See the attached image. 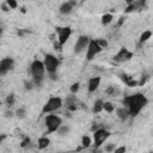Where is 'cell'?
I'll list each match as a JSON object with an SVG mask.
<instances>
[{"label": "cell", "mask_w": 153, "mask_h": 153, "mask_svg": "<svg viewBox=\"0 0 153 153\" xmlns=\"http://www.w3.org/2000/svg\"><path fill=\"white\" fill-rule=\"evenodd\" d=\"M14 115H16L19 120H23V118H25V116H26V109H25L24 106H19V108L16 110Z\"/></svg>", "instance_id": "cell-24"}, {"label": "cell", "mask_w": 153, "mask_h": 153, "mask_svg": "<svg viewBox=\"0 0 153 153\" xmlns=\"http://www.w3.org/2000/svg\"><path fill=\"white\" fill-rule=\"evenodd\" d=\"M14 67V60L10 56L4 57L0 60V75L7 74L10 71H12Z\"/></svg>", "instance_id": "cell-11"}, {"label": "cell", "mask_w": 153, "mask_h": 153, "mask_svg": "<svg viewBox=\"0 0 153 153\" xmlns=\"http://www.w3.org/2000/svg\"><path fill=\"white\" fill-rule=\"evenodd\" d=\"M103 110H104L105 112H108V114H111V112H114V110H115V105H114L111 102L106 100V102L103 103Z\"/></svg>", "instance_id": "cell-23"}, {"label": "cell", "mask_w": 153, "mask_h": 153, "mask_svg": "<svg viewBox=\"0 0 153 153\" xmlns=\"http://www.w3.org/2000/svg\"><path fill=\"white\" fill-rule=\"evenodd\" d=\"M62 105H63L62 98H60V97H50V98L45 102V104L43 105L41 114H42V115L51 114V112H54V111L61 109Z\"/></svg>", "instance_id": "cell-5"}, {"label": "cell", "mask_w": 153, "mask_h": 153, "mask_svg": "<svg viewBox=\"0 0 153 153\" xmlns=\"http://www.w3.org/2000/svg\"><path fill=\"white\" fill-rule=\"evenodd\" d=\"M45 72L49 74L51 80H57V68L60 66V60L53 54H45L43 60Z\"/></svg>", "instance_id": "cell-3"}, {"label": "cell", "mask_w": 153, "mask_h": 153, "mask_svg": "<svg viewBox=\"0 0 153 153\" xmlns=\"http://www.w3.org/2000/svg\"><path fill=\"white\" fill-rule=\"evenodd\" d=\"M49 143H50L49 137H47V136H41V137L38 139V141H37L38 149H44V148H47V147L49 146Z\"/></svg>", "instance_id": "cell-17"}, {"label": "cell", "mask_w": 153, "mask_h": 153, "mask_svg": "<svg viewBox=\"0 0 153 153\" xmlns=\"http://www.w3.org/2000/svg\"><path fill=\"white\" fill-rule=\"evenodd\" d=\"M124 22H126V17H124V16H122V17L120 18V20L117 22V24H116V26H117V27H120V26H122V25L124 24Z\"/></svg>", "instance_id": "cell-37"}, {"label": "cell", "mask_w": 153, "mask_h": 153, "mask_svg": "<svg viewBox=\"0 0 153 153\" xmlns=\"http://www.w3.org/2000/svg\"><path fill=\"white\" fill-rule=\"evenodd\" d=\"M0 7H1V11H2V12H8V11L11 10V8L7 6V4H6V2H4V4H2Z\"/></svg>", "instance_id": "cell-38"}, {"label": "cell", "mask_w": 153, "mask_h": 153, "mask_svg": "<svg viewBox=\"0 0 153 153\" xmlns=\"http://www.w3.org/2000/svg\"><path fill=\"white\" fill-rule=\"evenodd\" d=\"M151 37H152V31H151V30H145V31L140 35L139 44H143V43H145V42H147Z\"/></svg>", "instance_id": "cell-19"}, {"label": "cell", "mask_w": 153, "mask_h": 153, "mask_svg": "<svg viewBox=\"0 0 153 153\" xmlns=\"http://www.w3.org/2000/svg\"><path fill=\"white\" fill-rule=\"evenodd\" d=\"M2 32H4V29H2V26H0V37H1V35H2Z\"/></svg>", "instance_id": "cell-43"}, {"label": "cell", "mask_w": 153, "mask_h": 153, "mask_svg": "<svg viewBox=\"0 0 153 153\" xmlns=\"http://www.w3.org/2000/svg\"><path fill=\"white\" fill-rule=\"evenodd\" d=\"M97 42H98V44H99L103 49L108 48V45H109V43H108V41H106L105 38H97Z\"/></svg>", "instance_id": "cell-29"}, {"label": "cell", "mask_w": 153, "mask_h": 153, "mask_svg": "<svg viewBox=\"0 0 153 153\" xmlns=\"http://www.w3.org/2000/svg\"><path fill=\"white\" fill-rule=\"evenodd\" d=\"M5 2L7 4V6H8L11 10H16V8L18 7V2H17V0H6Z\"/></svg>", "instance_id": "cell-28"}, {"label": "cell", "mask_w": 153, "mask_h": 153, "mask_svg": "<svg viewBox=\"0 0 153 153\" xmlns=\"http://www.w3.org/2000/svg\"><path fill=\"white\" fill-rule=\"evenodd\" d=\"M114 149H115V143H108L104 148L105 152H114Z\"/></svg>", "instance_id": "cell-33"}, {"label": "cell", "mask_w": 153, "mask_h": 153, "mask_svg": "<svg viewBox=\"0 0 153 153\" xmlns=\"http://www.w3.org/2000/svg\"><path fill=\"white\" fill-rule=\"evenodd\" d=\"M79 90H80V82H79V81L73 82V84L71 85V87H69V91H71V93H73V94H75Z\"/></svg>", "instance_id": "cell-27"}, {"label": "cell", "mask_w": 153, "mask_h": 153, "mask_svg": "<svg viewBox=\"0 0 153 153\" xmlns=\"http://www.w3.org/2000/svg\"><path fill=\"white\" fill-rule=\"evenodd\" d=\"M112 19H114L112 13H104L102 16V18H100V23H102V25L106 26V25H109L112 22Z\"/></svg>", "instance_id": "cell-20"}, {"label": "cell", "mask_w": 153, "mask_h": 153, "mask_svg": "<svg viewBox=\"0 0 153 153\" xmlns=\"http://www.w3.org/2000/svg\"><path fill=\"white\" fill-rule=\"evenodd\" d=\"M68 131H69V127L66 126V124H61V126L57 128V130H56V133H57L59 135H66Z\"/></svg>", "instance_id": "cell-26"}, {"label": "cell", "mask_w": 153, "mask_h": 153, "mask_svg": "<svg viewBox=\"0 0 153 153\" xmlns=\"http://www.w3.org/2000/svg\"><path fill=\"white\" fill-rule=\"evenodd\" d=\"M116 115H117V117L121 120V121H127L129 117H130V115H129V110H128V108L127 106H121V108H117L116 109Z\"/></svg>", "instance_id": "cell-15"}, {"label": "cell", "mask_w": 153, "mask_h": 153, "mask_svg": "<svg viewBox=\"0 0 153 153\" xmlns=\"http://www.w3.org/2000/svg\"><path fill=\"white\" fill-rule=\"evenodd\" d=\"M126 151H127L126 146H121V147H118V148L115 147V149H114L115 153H123V152H126Z\"/></svg>", "instance_id": "cell-35"}, {"label": "cell", "mask_w": 153, "mask_h": 153, "mask_svg": "<svg viewBox=\"0 0 153 153\" xmlns=\"http://www.w3.org/2000/svg\"><path fill=\"white\" fill-rule=\"evenodd\" d=\"M103 50V48L98 44L97 39H91L88 42V45L86 48V60L87 61H92L98 54H100Z\"/></svg>", "instance_id": "cell-8"}, {"label": "cell", "mask_w": 153, "mask_h": 153, "mask_svg": "<svg viewBox=\"0 0 153 153\" xmlns=\"http://www.w3.org/2000/svg\"><path fill=\"white\" fill-rule=\"evenodd\" d=\"M133 51H130L129 49L127 48H121L114 56H112V61L116 62V63H122V62H127L129 61L131 57H133Z\"/></svg>", "instance_id": "cell-9"}, {"label": "cell", "mask_w": 153, "mask_h": 153, "mask_svg": "<svg viewBox=\"0 0 153 153\" xmlns=\"http://www.w3.org/2000/svg\"><path fill=\"white\" fill-rule=\"evenodd\" d=\"M105 93L110 97H117L120 93H121V90L115 87V86H109L106 90H105Z\"/></svg>", "instance_id": "cell-21"}, {"label": "cell", "mask_w": 153, "mask_h": 153, "mask_svg": "<svg viewBox=\"0 0 153 153\" xmlns=\"http://www.w3.org/2000/svg\"><path fill=\"white\" fill-rule=\"evenodd\" d=\"M13 115H14V114H13L12 110H10V108L5 111V117H6V118H11V117H13Z\"/></svg>", "instance_id": "cell-36"}, {"label": "cell", "mask_w": 153, "mask_h": 153, "mask_svg": "<svg viewBox=\"0 0 153 153\" xmlns=\"http://www.w3.org/2000/svg\"><path fill=\"white\" fill-rule=\"evenodd\" d=\"M122 103L124 106L128 108L130 117H136L141 110L148 104V99L143 93H134L130 96H124L122 99Z\"/></svg>", "instance_id": "cell-1"}, {"label": "cell", "mask_w": 153, "mask_h": 153, "mask_svg": "<svg viewBox=\"0 0 153 153\" xmlns=\"http://www.w3.org/2000/svg\"><path fill=\"white\" fill-rule=\"evenodd\" d=\"M103 103H104V100L97 99V100L93 103L92 112H93V114H99V112H102V111H103Z\"/></svg>", "instance_id": "cell-18"}, {"label": "cell", "mask_w": 153, "mask_h": 153, "mask_svg": "<svg viewBox=\"0 0 153 153\" xmlns=\"http://www.w3.org/2000/svg\"><path fill=\"white\" fill-rule=\"evenodd\" d=\"M111 135V133L109 131V130H106V129H104V128H98V129H96L94 131H93V147L96 148V149H98L104 142H105V140L109 137Z\"/></svg>", "instance_id": "cell-6"}, {"label": "cell", "mask_w": 153, "mask_h": 153, "mask_svg": "<svg viewBox=\"0 0 153 153\" xmlns=\"http://www.w3.org/2000/svg\"><path fill=\"white\" fill-rule=\"evenodd\" d=\"M6 105H7V108H11V106H13V104L16 103V96L13 94V93H10L7 97H6Z\"/></svg>", "instance_id": "cell-25"}, {"label": "cell", "mask_w": 153, "mask_h": 153, "mask_svg": "<svg viewBox=\"0 0 153 153\" xmlns=\"http://www.w3.org/2000/svg\"><path fill=\"white\" fill-rule=\"evenodd\" d=\"M118 75H120V78H121V80H122L127 86H129V87H135V86H137V81L134 80L131 76L127 75L126 73H120Z\"/></svg>", "instance_id": "cell-16"}, {"label": "cell", "mask_w": 153, "mask_h": 153, "mask_svg": "<svg viewBox=\"0 0 153 153\" xmlns=\"http://www.w3.org/2000/svg\"><path fill=\"white\" fill-rule=\"evenodd\" d=\"M0 105H1V100H0Z\"/></svg>", "instance_id": "cell-44"}, {"label": "cell", "mask_w": 153, "mask_h": 153, "mask_svg": "<svg viewBox=\"0 0 153 153\" xmlns=\"http://www.w3.org/2000/svg\"><path fill=\"white\" fill-rule=\"evenodd\" d=\"M33 82L32 81H27V80H25L24 81V87H25V90H27V91H31L32 88H33Z\"/></svg>", "instance_id": "cell-30"}, {"label": "cell", "mask_w": 153, "mask_h": 153, "mask_svg": "<svg viewBox=\"0 0 153 153\" xmlns=\"http://www.w3.org/2000/svg\"><path fill=\"white\" fill-rule=\"evenodd\" d=\"M6 137H7V136H6V134H1V135H0V143H1Z\"/></svg>", "instance_id": "cell-40"}, {"label": "cell", "mask_w": 153, "mask_h": 153, "mask_svg": "<svg viewBox=\"0 0 153 153\" xmlns=\"http://www.w3.org/2000/svg\"><path fill=\"white\" fill-rule=\"evenodd\" d=\"M30 142H31V140H30V137L29 136H25L24 139H23V141L20 142V146L24 148V147H27L29 145H30Z\"/></svg>", "instance_id": "cell-31"}, {"label": "cell", "mask_w": 153, "mask_h": 153, "mask_svg": "<svg viewBox=\"0 0 153 153\" xmlns=\"http://www.w3.org/2000/svg\"><path fill=\"white\" fill-rule=\"evenodd\" d=\"M72 27L71 26H56L55 27V33H56V38L59 41V43L63 47L67 41L69 39L71 35H72Z\"/></svg>", "instance_id": "cell-7"}, {"label": "cell", "mask_w": 153, "mask_h": 153, "mask_svg": "<svg viewBox=\"0 0 153 153\" xmlns=\"http://www.w3.org/2000/svg\"><path fill=\"white\" fill-rule=\"evenodd\" d=\"M29 71H30V74L32 76L33 85L37 86V87H41L42 82H43V79H44V74H45V67H44L43 61H41L38 59H35L30 63Z\"/></svg>", "instance_id": "cell-2"}, {"label": "cell", "mask_w": 153, "mask_h": 153, "mask_svg": "<svg viewBox=\"0 0 153 153\" xmlns=\"http://www.w3.org/2000/svg\"><path fill=\"white\" fill-rule=\"evenodd\" d=\"M53 45H54V49H55L56 51H61V50H62V45L59 43L57 38H56L55 41H53Z\"/></svg>", "instance_id": "cell-32"}, {"label": "cell", "mask_w": 153, "mask_h": 153, "mask_svg": "<svg viewBox=\"0 0 153 153\" xmlns=\"http://www.w3.org/2000/svg\"><path fill=\"white\" fill-rule=\"evenodd\" d=\"M96 129H98V124H97V123H93V124H92V127H91V131L93 133Z\"/></svg>", "instance_id": "cell-39"}, {"label": "cell", "mask_w": 153, "mask_h": 153, "mask_svg": "<svg viewBox=\"0 0 153 153\" xmlns=\"http://www.w3.org/2000/svg\"><path fill=\"white\" fill-rule=\"evenodd\" d=\"M88 42H90V37L86 36V35H80L74 44V53L75 54H80L82 53L84 50H86L87 45H88Z\"/></svg>", "instance_id": "cell-10"}, {"label": "cell", "mask_w": 153, "mask_h": 153, "mask_svg": "<svg viewBox=\"0 0 153 153\" xmlns=\"http://www.w3.org/2000/svg\"><path fill=\"white\" fill-rule=\"evenodd\" d=\"M62 124V118L57 115H53V114H47L44 116V126L47 128L45 134H51V133H56L57 128Z\"/></svg>", "instance_id": "cell-4"}, {"label": "cell", "mask_w": 153, "mask_h": 153, "mask_svg": "<svg viewBox=\"0 0 153 153\" xmlns=\"http://www.w3.org/2000/svg\"><path fill=\"white\" fill-rule=\"evenodd\" d=\"M147 79H148V76H147V75H142L141 80H140V81H137V86H143V85L146 84Z\"/></svg>", "instance_id": "cell-34"}, {"label": "cell", "mask_w": 153, "mask_h": 153, "mask_svg": "<svg viewBox=\"0 0 153 153\" xmlns=\"http://www.w3.org/2000/svg\"><path fill=\"white\" fill-rule=\"evenodd\" d=\"M92 146V140L88 135H82L81 137V147L82 148H88Z\"/></svg>", "instance_id": "cell-22"}, {"label": "cell", "mask_w": 153, "mask_h": 153, "mask_svg": "<svg viewBox=\"0 0 153 153\" xmlns=\"http://www.w3.org/2000/svg\"><path fill=\"white\" fill-rule=\"evenodd\" d=\"M134 1H135V0H126V2H127L128 5H129V4H131V2H134Z\"/></svg>", "instance_id": "cell-42"}, {"label": "cell", "mask_w": 153, "mask_h": 153, "mask_svg": "<svg viewBox=\"0 0 153 153\" xmlns=\"http://www.w3.org/2000/svg\"><path fill=\"white\" fill-rule=\"evenodd\" d=\"M100 81H102V78L99 75H96V76H91L87 81V91L88 93H92V92H96V90L99 87L100 85Z\"/></svg>", "instance_id": "cell-14"}, {"label": "cell", "mask_w": 153, "mask_h": 153, "mask_svg": "<svg viewBox=\"0 0 153 153\" xmlns=\"http://www.w3.org/2000/svg\"><path fill=\"white\" fill-rule=\"evenodd\" d=\"M62 106H66L67 110H69L71 112H72V111H75V110L78 109V99H76V97H75L73 93H71V94L67 96V98L65 99V103H63Z\"/></svg>", "instance_id": "cell-12"}, {"label": "cell", "mask_w": 153, "mask_h": 153, "mask_svg": "<svg viewBox=\"0 0 153 153\" xmlns=\"http://www.w3.org/2000/svg\"><path fill=\"white\" fill-rule=\"evenodd\" d=\"M20 12H22V13H25V12H26L25 7H20Z\"/></svg>", "instance_id": "cell-41"}, {"label": "cell", "mask_w": 153, "mask_h": 153, "mask_svg": "<svg viewBox=\"0 0 153 153\" xmlns=\"http://www.w3.org/2000/svg\"><path fill=\"white\" fill-rule=\"evenodd\" d=\"M76 5V1L74 0H71V1H65L63 4L60 5L59 7V12L63 16H67V14H71L72 11H73V7Z\"/></svg>", "instance_id": "cell-13"}]
</instances>
